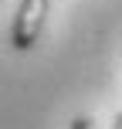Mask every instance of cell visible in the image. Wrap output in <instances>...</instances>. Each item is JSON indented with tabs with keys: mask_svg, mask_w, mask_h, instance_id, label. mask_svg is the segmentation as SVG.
<instances>
[{
	"mask_svg": "<svg viewBox=\"0 0 122 129\" xmlns=\"http://www.w3.org/2000/svg\"><path fill=\"white\" fill-rule=\"evenodd\" d=\"M48 7H51V0H20L17 4L14 20H10V48L14 51H31L37 44L44 20H48Z\"/></svg>",
	"mask_w": 122,
	"mask_h": 129,
	"instance_id": "1",
	"label": "cell"
},
{
	"mask_svg": "<svg viewBox=\"0 0 122 129\" xmlns=\"http://www.w3.org/2000/svg\"><path fill=\"white\" fill-rule=\"evenodd\" d=\"M68 129H98V122H95L92 116H75V119L68 122Z\"/></svg>",
	"mask_w": 122,
	"mask_h": 129,
	"instance_id": "2",
	"label": "cell"
},
{
	"mask_svg": "<svg viewBox=\"0 0 122 129\" xmlns=\"http://www.w3.org/2000/svg\"><path fill=\"white\" fill-rule=\"evenodd\" d=\"M112 129H122V112H115V119H112Z\"/></svg>",
	"mask_w": 122,
	"mask_h": 129,
	"instance_id": "3",
	"label": "cell"
}]
</instances>
